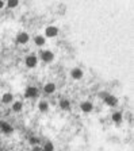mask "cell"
Returning <instances> with one entry per match:
<instances>
[{"label":"cell","mask_w":134,"mask_h":151,"mask_svg":"<svg viewBox=\"0 0 134 151\" xmlns=\"http://www.w3.org/2000/svg\"><path fill=\"white\" fill-rule=\"evenodd\" d=\"M75 77H80V76H81V72H80V70H75Z\"/></svg>","instance_id":"1"}]
</instances>
